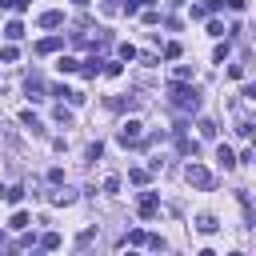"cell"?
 I'll return each mask as SVG.
<instances>
[{
  "label": "cell",
  "instance_id": "6da1fadb",
  "mask_svg": "<svg viewBox=\"0 0 256 256\" xmlns=\"http://www.w3.org/2000/svg\"><path fill=\"white\" fill-rule=\"evenodd\" d=\"M168 100H172L180 112H196V108H200V92H196L188 80H172V84H168Z\"/></svg>",
  "mask_w": 256,
  "mask_h": 256
},
{
  "label": "cell",
  "instance_id": "7a4b0ae2",
  "mask_svg": "<svg viewBox=\"0 0 256 256\" xmlns=\"http://www.w3.org/2000/svg\"><path fill=\"white\" fill-rule=\"evenodd\" d=\"M116 140H120L124 148H128V144H140V140H144V124H140V120H124V124L116 128Z\"/></svg>",
  "mask_w": 256,
  "mask_h": 256
},
{
  "label": "cell",
  "instance_id": "3957f363",
  "mask_svg": "<svg viewBox=\"0 0 256 256\" xmlns=\"http://www.w3.org/2000/svg\"><path fill=\"white\" fill-rule=\"evenodd\" d=\"M184 180H188L192 188H212V172H208L204 164H196V160L184 168Z\"/></svg>",
  "mask_w": 256,
  "mask_h": 256
},
{
  "label": "cell",
  "instance_id": "277c9868",
  "mask_svg": "<svg viewBox=\"0 0 256 256\" xmlns=\"http://www.w3.org/2000/svg\"><path fill=\"white\" fill-rule=\"evenodd\" d=\"M136 212H140L144 220H152V216L160 212V196H156V192H144V196L136 200Z\"/></svg>",
  "mask_w": 256,
  "mask_h": 256
},
{
  "label": "cell",
  "instance_id": "5b68a950",
  "mask_svg": "<svg viewBox=\"0 0 256 256\" xmlns=\"http://www.w3.org/2000/svg\"><path fill=\"white\" fill-rule=\"evenodd\" d=\"M108 108H116V112H124V108H128V112H132V108H140V96H132V92H128V96H112V100H108Z\"/></svg>",
  "mask_w": 256,
  "mask_h": 256
},
{
  "label": "cell",
  "instance_id": "8992f818",
  "mask_svg": "<svg viewBox=\"0 0 256 256\" xmlns=\"http://www.w3.org/2000/svg\"><path fill=\"white\" fill-rule=\"evenodd\" d=\"M60 24H64V12H60V8L40 12V28H60Z\"/></svg>",
  "mask_w": 256,
  "mask_h": 256
},
{
  "label": "cell",
  "instance_id": "52a82bcc",
  "mask_svg": "<svg viewBox=\"0 0 256 256\" xmlns=\"http://www.w3.org/2000/svg\"><path fill=\"white\" fill-rule=\"evenodd\" d=\"M220 224H216V216L212 212H204V216H196V232H204V236H212Z\"/></svg>",
  "mask_w": 256,
  "mask_h": 256
},
{
  "label": "cell",
  "instance_id": "ba28073f",
  "mask_svg": "<svg viewBox=\"0 0 256 256\" xmlns=\"http://www.w3.org/2000/svg\"><path fill=\"white\" fill-rule=\"evenodd\" d=\"M20 124H24V128H28L32 136H44V124H40V120H36L32 112H20Z\"/></svg>",
  "mask_w": 256,
  "mask_h": 256
},
{
  "label": "cell",
  "instance_id": "9c48e42d",
  "mask_svg": "<svg viewBox=\"0 0 256 256\" xmlns=\"http://www.w3.org/2000/svg\"><path fill=\"white\" fill-rule=\"evenodd\" d=\"M60 44H64V40H60V36H44V40H40V44H36V52H40V56H48V52H56V48H60Z\"/></svg>",
  "mask_w": 256,
  "mask_h": 256
},
{
  "label": "cell",
  "instance_id": "30bf717a",
  "mask_svg": "<svg viewBox=\"0 0 256 256\" xmlns=\"http://www.w3.org/2000/svg\"><path fill=\"white\" fill-rule=\"evenodd\" d=\"M100 68H104V60H100V56H88V60H84V76H88V80H96V76H100Z\"/></svg>",
  "mask_w": 256,
  "mask_h": 256
},
{
  "label": "cell",
  "instance_id": "8fae6325",
  "mask_svg": "<svg viewBox=\"0 0 256 256\" xmlns=\"http://www.w3.org/2000/svg\"><path fill=\"white\" fill-rule=\"evenodd\" d=\"M216 160H220V168H232V164H236V156H232V148H228V144H220V148H216Z\"/></svg>",
  "mask_w": 256,
  "mask_h": 256
},
{
  "label": "cell",
  "instance_id": "7c38bea8",
  "mask_svg": "<svg viewBox=\"0 0 256 256\" xmlns=\"http://www.w3.org/2000/svg\"><path fill=\"white\" fill-rule=\"evenodd\" d=\"M56 68H60L64 76H72V72L80 68V60H72V56H60V60H56Z\"/></svg>",
  "mask_w": 256,
  "mask_h": 256
},
{
  "label": "cell",
  "instance_id": "4fadbf2b",
  "mask_svg": "<svg viewBox=\"0 0 256 256\" xmlns=\"http://www.w3.org/2000/svg\"><path fill=\"white\" fill-rule=\"evenodd\" d=\"M28 96H32V100H44V84H40V76H28Z\"/></svg>",
  "mask_w": 256,
  "mask_h": 256
},
{
  "label": "cell",
  "instance_id": "5bb4252c",
  "mask_svg": "<svg viewBox=\"0 0 256 256\" xmlns=\"http://www.w3.org/2000/svg\"><path fill=\"white\" fill-rule=\"evenodd\" d=\"M72 200H76L72 188H56V192H52V204H72Z\"/></svg>",
  "mask_w": 256,
  "mask_h": 256
},
{
  "label": "cell",
  "instance_id": "9a60e30c",
  "mask_svg": "<svg viewBox=\"0 0 256 256\" xmlns=\"http://www.w3.org/2000/svg\"><path fill=\"white\" fill-rule=\"evenodd\" d=\"M8 228H12V232H24V228H28V212H12Z\"/></svg>",
  "mask_w": 256,
  "mask_h": 256
},
{
  "label": "cell",
  "instance_id": "2e32d148",
  "mask_svg": "<svg viewBox=\"0 0 256 256\" xmlns=\"http://www.w3.org/2000/svg\"><path fill=\"white\" fill-rule=\"evenodd\" d=\"M4 36H8V40H20V36H24V24H20V20H8Z\"/></svg>",
  "mask_w": 256,
  "mask_h": 256
},
{
  "label": "cell",
  "instance_id": "e0dca14e",
  "mask_svg": "<svg viewBox=\"0 0 256 256\" xmlns=\"http://www.w3.org/2000/svg\"><path fill=\"white\" fill-rule=\"evenodd\" d=\"M196 128H200V136H204V140H216V132H220V128H216L212 120H200Z\"/></svg>",
  "mask_w": 256,
  "mask_h": 256
},
{
  "label": "cell",
  "instance_id": "ac0fdd59",
  "mask_svg": "<svg viewBox=\"0 0 256 256\" xmlns=\"http://www.w3.org/2000/svg\"><path fill=\"white\" fill-rule=\"evenodd\" d=\"M40 248H48V252L60 248V236H56V232H44V236H40Z\"/></svg>",
  "mask_w": 256,
  "mask_h": 256
},
{
  "label": "cell",
  "instance_id": "d6986e66",
  "mask_svg": "<svg viewBox=\"0 0 256 256\" xmlns=\"http://www.w3.org/2000/svg\"><path fill=\"white\" fill-rule=\"evenodd\" d=\"M172 80H192V64H176V72H172Z\"/></svg>",
  "mask_w": 256,
  "mask_h": 256
},
{
  "label": "cell",
  "instance_id": "ffe728a7",
  "mask_svg": "<svg viewBox=\"0 0 256 256\" xmlns=\"http://www.w3.org/2000/svg\"><path fill=\"white\" fill-rule=\"evenodd\" d=\"M180 152H184V156H196V152H200V144H196V140H184V136H180Z\"/></svg>",
  "mask_w": 256,
  "mask_h": 256
},
{
  "label": "cell",
  "instance_id": "44dd1931",
  "mask_svg": "<svg viewBox=\"0 0 256 256\" xmlns=\"http://www.w3.org/2000/svg\"><path fill=\"white\" fill-rule=\"evenodd\" d=\"M20 196H24V188H20V184H12V188H4V200H8V204H16Z\"/></svg>",
  "mask_w": 256,
  "mask_h": 256
},
{
  "label": "cell",
  "instance_id": "7402d4cb",
  "mask_svg": "<svg viewBox=\"0 0 256 256\" xmlns=\"http://www.w3.org/2000/svg\"><path fill=\"white\" fill-rule=\"evenodd\" d=\"M16 56H20V52H16L12 44H8V48H0V60H4V64H16Z\"/></svg>",
  "mask_w": 256,
  "mask_h": 256
},
{
  "label": "cell",
  "instance_id": "603a6c76",
  "mask_svg": "<svg viewBox=\"0 0 256 256\" xmlns=\"http://www.w3.org/2000/svg\"><path fill=\"white\" fill-rule=\"evenodd\" d=\"M56 124H64V128H68V124H72V112H68V108H64V104H60V108H56Z\"/></svg>",
  "mask_w": 256,
  "mask_h": 256
},
{
  "label": "cell",
  "instance_id": "cb8c5ba5",
  "mask_svg": "<svg viewBox=\"0 0 256 256\" xmlns=\"http://www.w3.org/2000/svg\"><path fill=\"white\" fill-rule=\"evenodd\" d=\"M128 180H132V184H148V172H144V168H132Z\"/></svg>",
  "mask_w": 256,
  "mask_h": 256
},
{
  "label": "cell",
  "instance_id": "d4e9b609",
  "mask_svg": "<svg viewBox=\"0 0 256 256\" xmlns=\"http://www.w3.org/2000/svg\"><path fill=\"white\" fill-rule=\"evenodd\" d=\"M228 52H232V48H228V40H224V44H216V64H224V60H228Z\"/></svg>",
  "mask_w": 256,
  "mask_h": 256
},
{
  "label": "cell",
  "instance_id": "484cf974",
  "mask_svg": "<svg viewBox=\"0 0 256 256\" xmlns=\"http://www.w3.org/2000/svg\"><path fill=\"white\" fill-rule=\"evenodd\" d=\"M136 56H140V52H136L132 44H120V60H136Z\"/></svg>",
  "mask_w": 256,
  "mask_h": 256
},
{
  "label": "cell",
  "instance_id": "4316f807",
  "mask_svg": "<svg viewBox=\"0 0 256 256\" xmlns=\"http://www.w3.org/2000/svg\"><path fill=\"white\" fill-rule=\"evenodd\" d=\"M104 192H108V196H116V192H120V180H116V176H108V180H104Z\"/></svg>",
  "mask_w": 256,
  "mask_h": 256
},
{
  "label": "cell",
  "instance_id": "83f0119b",
  "mask_svg": "<svg viewBox=\"0 0 256 256\" xmlns=\"http://www.w3.org/2000/svg\"><path fill=\"white\" fill-rule=\"evenodd\" d=\"M208 36H224V24L220 20H208Z\"/></svg>",
  "mask_w": 256,
  "mask_h": 256
},
{
  "label": "cell",
  "instance_id": "f1b7e54d",
  "mask_svg": "<svg viewBox=\"0 0 256 256\" xmlns=\"http://www.w3.org/2000/svg\"><path fill=\"white\" fill-rule=\"evenodd\" d=\"M144 240H148V236H144L140 228H132V232H128V244H144Z\"/></svg>",
  "mask_w": 256,
  "mask_h": 256
},
{
  "label": "cell",
  "instance_id": "f546056e",
  "mask_svg": "<svg viewBox=\"0 0 256 256\" xmlns=\"http://www.w3.org/2000/svg\"><path fill=\"white\" fill-rule=\"evenodd\" d=\"M28 4H32V0H12V8H16V12H24Z\"/></svg>",
  "mask_w": 256,
  "mask_h": 256
},
{
  "label": "cell",
  "instance_id": "4dcf8cb0",
  "mask_svg": "<svg viewBox=\"0 0 256 256\" xmlns=\"http://www.w3.org/2000/svg\"><path fill=\"white\" fill-rule=\"evenodd\" d=\"M76 4H84V0H76Z\"/></svg>",
  "mask_w": 256,
  "mask_h": 256
}]
</instances>
